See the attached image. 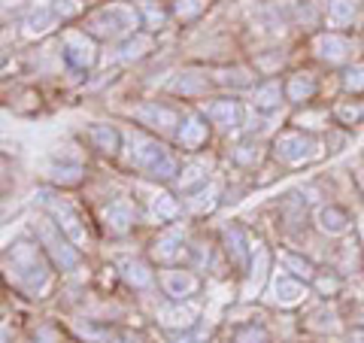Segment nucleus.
Masks as SVG:
<instances>
[{
	"instance_id": "obj_1",
	"label": "nucleus",
	"mask_w": 364,
	"mask_h": 343,
	"mask_svg": "<svg viewBox=\"0 0 364 343\" xmlns=\"http://www.w3.org/2000/svg\"><path fill=\"white\" fill-rule=\"evenodd\" d=\"M131 164L152 179H173L179 174L173 155L146 134H131Z\"/></svg>"
},
{
	"instance_id": "obj_2",
	"label": "nucleus",
	"mask_w": 364,
	"mask_h": 343,
	"mask_svg": "<svg viewBox=\"0 0 364 343\" xmlns=\"http://www.w3.org/2000/svg\"><path fill=\"white\" fill-rule=\"evenodd\" d=\"M9 270H13L16 283L21 285V289L28 292H37L46 285V280H49V265L43 261L40 249L28 243V240H18V243H13V249H9Z\"/></svg>"
},
{
	"instance_id": "obj_3",
	"label": "nucleus",
	"mask_w": 364,
	"mask_h": 343,
	"mask_svg": "<svg viewBox=\"0 0 364 343\" xmlns=\"http://www.w3.org/2000/svg\"><path fill=\"white\" fill-rule=\"evenodd\" d=\"M136 25H140V16H136L134 6L109 4L104 9H97V13L85 21V33H91V37H97V40H119V37L134 33Z\"/></svg>"
},
{
	"instance_id": "obj_4",
	"label": "nucleus",
	"mask_w": 364,
	"mask_h": 343,
	"mask_svg": "<svg viewBox=\"0 0 364 343\" xmlns=\"http://www.w3.org/2000/svg\"><path fill=\"white\" fill-rule=\"evenodd\" d=\"M33 231H37L40 243L46 246V253H49V258L58 265L61 270H73L79 265V253L64 240V231L55 222L49 219H37L33 222Z\"/></svg>"
},
{
	"instance_id": "obj_5",
	"label": "nucleus",
	"mask_w": 364,
	"mask_h": 343,
	"mask_svg": "<svg viewBox=\"0 0 364 343\" xmlns=\"http://www.w3.org/2000/svg\"><path fill=\"white\" fill-rule=\"evenodd\" d=\"M273 155L286 164H301V162H310V158L318 155V143L310 134L286 131V134L277 137V143H273Z\"/></svg>"
},
{
	"instance_id": "obj_6",
	"label": "nucleus",
	"mask_w": 364,
	"mask_h": 343,
	"mask_svg": "<svg viewBox=\"0 0 364 343\" xmlns=\"http://www.w3.org/2000/svg\"><path fill=\"white\" fill-rule=\"evenodd\" d=\"M40 201L46 204V210H49L55 219H58V228L73 240V243H85L88 234H85V228H82V222H79V216H76V210L70 207V204L52 198L49 191H40Z\"/></svg>"
},
{
	"instance_id": "obj_7",
	"label": "nucleus",
	"mask_w": 364,
	"mask_h": 343,
	"mask_svg": "<svg viewBox=\"0 0 364 343\" xmlns=\"http://www.w3.org/2000/svg\"><path fill=\"white\" fill-rule=\"evenodd\" d=\"M64 61L76 67V70H88L91 64L97 61V49H95V40H91V33H70V37L64 40Z\"/></svg>"
},
{
	"instance_id": "obj_8",
	"label": "nucleus",
	"mask_w": 364,
	"mask_h": 343,
	"mask_svg": "<svg viewBox=\"0 0 364 343\" xmlns=\"http://www.w3.org/2000/svg\"><path fill=\"white\" fill-rule=\"evenodd\" d=\"M161 285L173 301H182V298H191V295L200 289V280H198V273H191V270H164Z\"/></svg>"
},
{
	"instance_id": "obj_9",
	"label": "nucleus",
	"mask_w": 364,
	"mask_h": 343,
	"mask_svg": "<svg viewBox=\"0 0 364 343\" xmlns=\"http://www.w3.org/2000/svg\"><path fill=\"white\" fill-rule=\"evenodd\" d=\"M222 240H225V253H228V258H231V265L243 273L249 268V246H246L243 228L240 225H228L222 231Z\"/></svg>"
},
{
	"instance_id": "obj_10",
	"label": "nucleus",
	"mask_w": 364,
	"mask_h": 343,
	"mask_svg": "<svg viewBox=\"0 0 364 343\" xmlns=\"http://www.w3.org/2000/svg\"><path fill=\"white\" fill-rule=\"evenodd\" d=\"M316 52H318V58H322V61L340 64V61L349 58L352 46H349L346 37H340V33H322V37L316 40Z\"/></svg>"
},
{
	"instance_id": "obj_11",
	"label": "nucleus",
	"mask_w": 364,
	"mask_h": 343,
	"mask_svg": "<svg viewBox=\"0 0 364 343\" xmlns=\"http://www.w3.org/2000/svg\"><path fill=\"white\" fill-rule=\"evenodd\" d=\"M207 116H210L213 125H219V128L231 131V128H237V125H240L243 110H240V104H237V100L222 97V100H215V104L207 107Z\"/></svg>"
},
{
	"instance_id": "obj_12",
	"label": "nucleus",
	"mask_w": 364,
	"mask_h": 343,
	"mask_svg": "<svg viewBox=\"0 0 364 343\" xmlns=\"http://www.w3.org/2000/svg\"><path fill=\"white\" fill-rule=\"evenodd\" d=\"M134 116L140 119L143 125H149V128H158V131H170L176 125V112L170 107H158V104H143L134 110Z\"/></svg>"
},
{
	"instance_id": "obj_13",
	"label": "nucleus",
	"mask_w": 364,
	"mask_h": 343,
	"mask_svg": "<svg viewBox=\"0 0 364 343\" xmlns=\"http://www.w3.org/2000/svg\"><path fill=\"white\" fill-rule=\"evenodd\" d=\"M176 140H179L182 149H198V146L207 143V122L198 119V116H188L186 122H182Z\"/></svg>"
},
{
	"instance_id": "obj_14",
	"label": "nucleus",
	"mask_w": 364,
	"mask_h": 343,
	"mask_svg": "<svg viewBox=\"0 0 364 343\" xmlns=\"http://www.w3.org/2000/svg\"><path fill=\"white\" fill-rule=\"evenodd\" d=\"M134 204L131 201H116L107 207V228L112 234H124L134 225Z\"/></svg>"
},
{
	"instance_id": "obj_15",
	"label": "nucleus",
	"mask_w": 364,
	"mask_h": 343,
	"mask_svg": "<svg viewBox=\"0 0 364 343\" xmlns=\"http://www.w3.org/2000/svg\"><path fill=\"white\" fill-rule=\"evenodd\" d=\"M152 255L161 261V265H173L176 258H182V234L179 231H167L158 237V243L152 249Z\"/></svg>"
},
{
	"instance_id": "obj_16",
	"label": "nucleus",
	"mask_w": 364,
	"mask_h": 343,
	"mask_svg": "<svg viewBox=\"0 0 364 343\" xmlns=\"http://www.w3.org/2000/svg\"><path fill=\"white\" fill-rule=\"evenodd\" d=\"M88 134H91V143H95V149L107 152V155H116L119 152L122 137H119V131L112 128V125H95Z\"/></svg>"
},
{
	"instance_id": "obj_17",
	"label": "nucleus",
	"mask_w": 364,
	"mask_h": 343,
	"mask_svg": "<svg viewBox=\"0 0 364 343\" xmlns=\"http://www.w3.org/2000/svg\"><path fill=\"white\" fill-rule=\"evenodd\" d=\"M55 25H58V13L55 9H37V13H31L25 19V33L28 37H43L46 31H52Z\"/></svg>"
},
{
	"instance_id": "obj_18",
	"label": "nucleus",
	"mask_w": 364,
	"mask_h": 343,
	"mask_svg": "<svg viewBox=\"0 0 364 343\" xmlns=\"http://www.w3.org/2000/svg\"><path fill=\"white\" fill-rule=\"evenodd\" d=\"M273 292H277L279 304H294V301H301L306 295L304 283L298 277H277V283H273Z\"/></svg>"
},
{
	"instance_id": "obj_19",
	"label": "nucleus",
	"mask_w": 364,
	"mask_h": 343,
	"mask_svg": "<svg viewBox=\"0 0 364 343\" xmlns=\"http://www.w3.org/2000/svg\"><path fill=\"white\" fill-rule=\"evenodd\" d=\"M318 228L328 234H343L349 228V216L340 207H322L318 210Z\"/></svg>"
},
{
	"instance_id": "obj_20",
	"label": "nucleus",
	"mask_w": 364,
	"mask_h": 343,
	"mask_svg": "<svg viewBox=\"0 0 364 343\" xmlns=\"http://www.w3.org/2000/svg\"><path fill=\"white\" fill-rule=\"evenodd\" d=\"M316 95V83H313V76H306V73H294L289 79V85H286V97L294 100V104H304V100H310Z\"/></svg>"
},
{
	"instance_id": "obj_21",
	"label": "nucleus",
	"mask_w": 364,
	"mask_h": 343,
	"mask_svg": "<svg viewBox=\"0 0 364 343\" xmlns=\"http://www.w3.org/2000/svg\"><path fill=\"white\" fill-rule=\"evenodd\" d=\"M122 273H124V280H128L134 289H149V285L155 283V277H152V270L143 265V261H136V258H128L122 265Z\"/></svg>"
},
{
	"instance_id": "obj_22",
	"label": "nucleus",
	"mask_w": 364,
	"mask_h": 343,
	"mask_svg": "<svg viewBox=\"0 0 364 343\" xmlns=\"http://www.w3.org/2000/svg\"><path fill=\"white\" fill-rule=\"evenodd\" d=\"M355 13H358L355 0H328V21H331L334 28L349 25V21L355 19Z\"/></svg>"
},
{
	"instance_id": "obj_23",
	"label": "nucleus",
	"mask_w": 364,
	"mask_h": 343,
	"mask_svg": "<svg viewBox=\"0 0 364 343\" xmlns=\"http://www.w3.org/2000/svg\"><path fill=\"white\" fill-rule=\"evenodd\" d=\"M252 97H255V107H258V110H273V107L282 104V85L277 83V79H267L264 85L255 88Z\"/></svg>"
},
{
	"instance_id": "obj_24",
	"label": "nucleus",
	"mask_w": 364,
	"mask_h": 343,
	"mask_svg": "<svg viewBox=\"0 0 364 343\" xmlns=\"http://www.w3.org/2000/svg\"><path fill=\"white\" fill-rule=\"evenodd\" d=\"M207 88H210V79H207V76H198V73H182L176 83H173V91H176V95H186V97H191V95H203Z\"/></svg>"
},
{
	"instance_id": "obj_25",
	"label": "nucleus",
	"mask_w": 364,
	"mask_h": 343,
	"mask_svg": "<svg viewBox=\"0 0 364 343\" xmlns=\"http://www.w3.org/2000/svg\"><path fill=\"white\" fill-rule=\"evenodd\" d=\"M200 186H207V164H200V162L188 164L179 176V189L182 191H198Z\"/></svg>"
},
{
	"instance_id": "obj_26",
	"label": "nucleus",
	"mask_w": 364,
	"mask_h": 343,
	"mask_svg": "<svg viewBox=\"0 0 364 343\" xmlns=\"http://www.w3.org/2000/svg\"><path fill=\"white\" fill-rule=\"evenodd\" d=\"M49 176L58 182V186H79L85 176V170H82V164H58V167L49 170Z\"/></svg>"
},
{
	"instance_id": "obj_27",
	"label": "nucleus",
	"mask_w": 364,
	"mask_h": 343,
	"mask_svg": "<svg viewBox=\"0 0 364 343\" xmlns=\"http://www.w3.org/2000/svg\"><path fill=\"white\" fill-rule=\"evenodd\" d=\"M195 316H198V307H173V310H161V322L164 325H182V328H188L191 322H195Z\"/></svg>"
},
{
	"instance_id": "obj_28",
	"label": "nucleus",
	"mask_w": 364,
	"mask_h": 343,
	"mask_svg": "<svg viewBox=\"0 0 364 343\" xmlns=\"http://www.w3.org/2000/svg\"><path fill=\"white\" fill-rule=\"evenodd\" d=\"M149 49H152V40L146 37V33H136L134 40H128V43L122 46V55H119V58H122V61H136V58H143V55L149 52Z\"/></svg>"
},
{
	"instance_id": "obj_29",
	"label": "nucleus",
	"mask_w": 364,
	"mask_h": 343,
	"mask_svg": "<svg viewBox=\"0 0 364 343\" xmlns=\"http://www.w3.org/2000/svg\"><path fill=\"white\" fill-rule=\"evenodd\" d=\"M210 0H176L173 4V13L179 21H195L203 9H207Z\"/></svg>"
},
{
	"instance_id": "obj_30",
	"label": "nucleus",
	"mask_w": 364,
	"mask_h": 343,
	"mask_svg": "<svg viewBox=\"0 0 364 343\" xmlns=\"http://www.w3.org/2000/svg\"><path fill=\"white\" fill-rule=\"evenodd\" d=\"M234 343H270L264 325H243L234 331Z\"/></svg>"
},
{
	"instance_id": "obj_31",
	"label": "nucleus",
	"mask_w": 364,
	"mask_h": 343,
	"mask_svg": "<svg viewBox=\"0 0 364 343\" xmlns=\"http://www.w3.org/2000/svg\"><path fill=\"white\" fill-rule=\"evenodd\" d=\"M282 265H286L289 270H291V277H304V280H313V265L306 258H301V255H294V253H286L282 255Z\"/></svg>"
},
{
	"instance_id": "obj_32",
	"label": "nucleus",
	"mask_w": 364,
	"mask_h": 343,
	"mask_svg": "<svg viewBox=\"0 0 364 343\" xmlns=\"http://www.w3.org/2000/svg\"><path fill=\"white\" fill-rule=\"evenodd\" d=\"M258 158H261L258 143H240V146L234 149V162H237V164H243V167H255V164H258Z\"/></svg>"
},
{
	"instance_id": "obj_33",
	"label": "nucleus",
	"mask_w": 364,
	"mask_h": 343,
	"mask_svg": "<svg viewBox=\"0 0 364 343\" xmlns=\"http://www.w3.org/2000/svg\"><path fill=\"white\" fill-rule=\"evenodd\" d=\"M152 210L161 216V219H173V216L179 213L176 207V201L170 198V194H155V201H152Z\"/></svg>"
},
{
	"instance_id": "obj_34",
	"label": "nucleus",
	"mask_w": 364,
	"mask_h": 343,
	"mask_svg": "<svg viewBox=\"0 0 364 343\" xmlns=\"http://www.w3.org/2000/svg\"><path fill=\"white\" fill-rule=\"evenodd\" d=\"M346 88L349 91H364V64H355L346 70Z\"/></svg>"
},
{
	"instance_id": "obj_35",
	"label": "nucleus",
	"mask_w": 364,
	"mask_h": 343,
	"mask_svg": "<svg viewBox=\"0 0 364 343\" xmlns=\"http://www.w3.org/2000/svg\"><path fill=\"white\" fill-rule=\"evenodd\" d=\"M79 9H82V4H79V0H58L55 13H58V19H70V16L79 13Z\"/></svg>"
},
{
	"instance_id": "obj_36",
	"label": "nucleus",
	"mask_w": 364,
	"mask_h": 343,
	"mask_svg": "<svg viewBox=\"0 0 364 343\" xmlns=\"http://www.w3.org/2000/svg\"><path fill=\"white\" fill-rule=\"evenodd\" d=\"M210 331L207 328H195V331H186V334H179L176 343H207Z\"/></svg>"
},
{
	"instance_id": "obj_37",
	"label": "nucleus",
	"mask_w": 364,
	"mask_h": 343,
	"mask_svg": "<svg viewBox=\"0 0 364 343\" xmlns=\"http://www.w3.org/2000/svg\"><path fill=\"white\" fill-rule=\"evenodd\" d=\"M334 112H337V119H340V122H346V125L358 122V119L364 116V110H355V107H337Z\"/></svg>"
},
{
	"instance_id": "obj_38",
	"label": "nucleus",
	"mask_w": 364,
	"mask_h": 343,
	"mask_svg": "<svg viewBox=\"0 0 364 343\" xmlns=\"http://www.w3.org/2000/svg\"><path fill=\"white\" fill-rule=\"evenodd\" d=\"M79 334H82V337H91L95 343H107L109 331H104V328H95V325H85V328H79Z\"/></svg>"
},
{
	"instance_id": "obj_39",
	"label": "nucleus",
	"mask_w": 364,
	"mask_h": 343,
	"mask_svg": "<svg viewBox=\"0 0 364 343\" xmlns=\"http://www.w3.org/2000/svg\"><path fill=\"white\" fill-rule=\"evenodd\" d=\"M146 19H149V25H152V31H155V28H161L164 13H161V9H149V13H146Z\"/></svg>"
},
{
	"instance_id": "obj_40",
	"label": "nucleus",
	"mask_w": 364,
	"mask_h": 343,
	"mask_svg": "<svg viewBox=\"0 0 364 343\" xmlns=\"http://www.w3.org/2000/svg\"><path fill=\"white\" fill-rule=\"evenodd\" d=\"M318 289H322V292H334L337 289V280H318Z\"/></svg>"
},
{
	"instance_id": "obj_41",
	"label": "nucleus",
	"mask_w": 364,
	"mask_h": 343,
	"mask_svg": "<svg viewBox=\"0 0 364 343\" xmlns=\"http://www.w3.org/2000/svg\"><path fill=\"white\" fill-rule=\"evenodd\" d=\"M352 343H364V331H355V334H352Z\"/></svg>"
},
{
	"instance_id": "obj_42",
	"label": "nucleus",
	"mask_w": 364,
	"mask_h": 343,
	"mask_svg": "<svg viewBox=\"0 0 364 343\" xmlns=\"http://www.w3.org/2000/svg\"><path fill=\"white\" fill-rule=\"evenodd\" d=\"M124 343H140V340H124Z\"/></svg>"
},
{
	"instance_id": "obj_43",
	"label": "nucleus",
	"mask_w": 364,
	"mask_h": 343,
	"mask_svg": "<svg viewBox=\"0 0 364 343\" xmlns=\"http://www.w3.org/2000/svg\"><path fill=\"white\" fill-rule=\"evenodd\" d=\"M37 4H40V0H37Z\"/></svg>"
}]
</instances>
